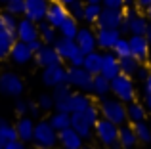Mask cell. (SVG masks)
Masks as SVG:
<instances>
[{
  "label": "cell",
  "mask_w": 151,
  "mask_h": 149,
  "mask_svg": "<svg viewBox=\"0 0 151 149\" xmlns=\"http://www.w3.org/2000/svg\"><path fill=\"white\" fill-rule=\"evenodd\" d=\"M147 27H149V23L145 21V17L132 14V17H130V33L132 34H145Z\"/></svg>",
  "instance_id": "34"
},
{
  "label": "cell",
  "mask_w": 151,
  "mask_h": 149,
  "mask_svg": "<svg viewBox=\"0 0 151 149\" xmlns=\"http://www.w3.org/2000/svg\"><path fill=\"white\" fill-rule=\"evenodd\" d=\"M101 74L107 77L109 80H113L117 74H121V59L119 56L111 50L103 56V63H101Z\"/></svg>",
  "instance_id": "16"
},
{
  "label": "cell",
  "mask_w": 151,
  "mask_h": 149,
  "mask_svg": "<svg viewBox=\"0 0 151 149\" xmlns=\"http://www.w3.org/2000/svg\"><path fill=\"white\" fill-rule=\"evenodd\" d=\"M6 10L14 15H21L25 14V0H8L6 2Z\"/></svg>",
  "instance_id": "39"
},
{
  "label": "cell",
  "mask_w": 151,
  "mask_h": 149,
  "mask_svg": "<svg viewBox=\"0 0 151 149\" xmlns=\"http://www.w3.org/2000/svg\"><path fill=\"white\" fill-rule=\"evenodd\" d=\"M122 8H105L103 6L101 14H100V19H98V27H113V29H119L122 23Z\"/></svg>",
  "instance_id": "9"
},
{
  "label": "cell",
  "mask_w": 151,
  "mask_h": 149,
  "mask_svg": "<svg viewBox=\"0 0 151 149\" xmlns=\"http://www.w3.org/2000/svg\"><path fill=\"white\" fill-rule=\"evenodd\" d=\"M111 92L115 94V97L122 100L124 103L134 101V97H136V90H134L132 78H130L128 74H124V73L117 74V77L111 80Z\"/></svg>",
  "instance_id": "4"
},
{
  "label": "cell",
  "mask_w": 151,
  "mask_h": 149,
  "mask_svg": "<svg viewBox=\"0 0 151 149\" xmlns=\"http://www.w3.org/2000/svg\"><path fill=\"white\" fill-rule=\"evenodd\" d=\"M144 88H145V96H151V74L144 78Z\"/></svg>",
  "instance_id": "47"
},
{
  "label": "cell",
  "mask_w": 151,
  "mask_h": 149,
  "mask_svg": "<svg viewBox=\"0 0 151 149\" xmlns=\"http://www.w3.org/2000/svg\"><path fill=\"white\" fill-rule=\"evenodd\" d=\"M58 31H59V34H61V37H65V38H75V37H77V33H78L77 19H75L73 15H69V17H67L65 21L58 27Z\"/></svg>",
  "instance_id": "30"
},
{
  "label": "cell",
  "mask_w": 151,
  "mask_h": 149,
  "mask_svg": "<svg viewBox=\"0 0 151 149\" xmlns=\"http://www.w3.org/2000/svg\"><path fill=\"white\" fill-rule=\"evenodd\" d=\"M145 109L147 113H151V96H145Z\"/></svg>",
  "instance_id": "50"
},
{
  "label": "cell",
  "mask_w": 151,
  "mask_h": 149,
  "mask_svg": "<svg viewBox=\"0 0 151 149\" xmlns=\"http://www.w3.org/2000/svg\"><path fill=\"white\" fill-rule=\"evenodd\" d=\"M58 2H61V4H65V6H69V4H73L75 0H58Z\"/></svg>",
  "instance_id": "52"
},
{
  "label": "cell",
  "mask_w": 151,
  "mask_h": 149,
  "mask_svg": "<svg viewBox=\"0 0 151 149\" xmlns=\"http://www.w3.org/2000/svg\"><path fill=\"white\" fill-rule=\"evenodd\" d=\"M23 145H25V142H23V140H19V138H15V140L6 142L4 149H23Z\"/></svg>",
  "instance_id": "43"
},
{
  "label": "cell",
  "mask_w": 151,
  "mask_h": 149,
  "mask_svg": "<svg viewBox=\"0 0 151 149\" xmlns=\"http://www.w3.org/2000/svg\"><path fill=\"white\" fill-rule=\"evenodd\" d=\"M8 2V0H0V4H6Z\"/></svg>",
  "instance_id": "55"
},
{
  "label": "cell",
  "mask_w": 151,
  "mask_h": 149,
  "mask_svg": "<svg viewBox=\"0 0 151 149\" xmlns=\"http://www.w3.org/2000/svg\"><path fill=\"white\" fill-rule=\"evenodd\" d=\"M15 37L17 40H23V42H31L35 38H40V33H38V25L35 21H31L29 17L21 19L17 23V31H15Z\"/></svg>",
  "instance_id": "14"
},
{
  "label": "cell",
  "mask_w": 151,
  "mask_h": 149,
  "mask_svg": "<svg viewBox=\"0 0 151 149\" xmlns=\"http://www.w3.org/2000/svg\"><path fill=\"white\" fill-rule=\"evenodd\" d=\"M42 82H44L46 86H58V84H61V82H67V69H63L61 63L44 67Z\"/></svg>",
  "instance_id": "13"
},
{
  "label": "cell",
  "mask_w": 151,
  "mask_h": 149,
  "mask_svg": "<svg viewBox=\"0 0 151 149\" xmlns=\"http://www.w3.org/2000/svg\"><path fill=\"white\" fill-rule=\"evenodd\" d=\"M75 40H77V46L82 50L84 54H90L96 50L98 46V38H96V33H92V29H86V27H82V29H78L77 37H75Z\"/></svg>",
  "instance_id": "15"
},
{
  "label": "cell",
  "mask_w": 151,
  "mask_h": 149,
  "mask_svg": "<svg viewBox=\"0 0 151 149\" xmlns=\"http://www.w3.org/2000/svg\"><path fill=\"white\" fill-rule=\"evenodd\" d=\"M69 17V8L65 6V4L58 2V0H54V2H50L48 6V11H46V21L52 23V25L58 29L59 25H61L65 19Z\"/></svg>",
  "instance_id": "11"
},
{
  "label": "cell",
  "mask_w": 151,
  "mask_h": 149,
  "mask_svg": "<svg viewBox=\"0 0 151 149\" xmlns=\"http://www.w3.org/2000/svg\"><path fill=\"white\" fill-rule=\"evenodd\" d=\"M38 33H40L42 42H46V44H54V42L58 40L55 27L52 25V23H48V21H40L38 23Z\"/></svg>",
  "instance_id": "29"
},
{
  "label": "cell",
  "mask_w": 151,
  "mask_h": 149,
  "mask_svg": "<svg viewBox=\"0 0 151 149\" xmlns=\"http://www.w3.org/2000/svg\"><path fill=\"white\" fill-rule=\"evenodd\" d=\"M145 11H147V17L151 19V6H149V8H145Z\"/></svg>",
  "instance_id": "54"
},
{
  "label": "cell",
  "mask_w": 151,
  "mask_h": 149,
  "mask_svg": "<svg viewBox=\"0 0 151 149\" xmlns=\"http://www.w3.org/2000/svg\"><path fill=\"white\" fill-rule=\"evenodd\" d=\"M100 113H101V117L117 122L119 126L124 120H128V117H126V105L119 97H105L103 96V100L100 101Z\"/></svg>",
  "instance_id": "2"
},
{
  "label": "cell",
  "mask_w": 151,
  "mask_h": 149,
  "mask_svg": "<svg viewBox=\"0 0 151 149\" xmlns=\"http://www.w3.org/2000/svg\"><path fill=\"white\" fill-rule=\"evenodd\" d=\"M81 113L86 117V120H88L92 126L98 122V120H100V115H101V113H100V107H96V105H92V103H90L84 111H81Z\"/></svg>",
  "instance_id": "38"
},
{
  "label": "cell",
  "mask_w": 151,
  "mask_h": 149,
  "mask_svg": "<svg viewBox=\"0 0 151 149\" xmlns=\"http://www.w3.org/2000/svg\"><path fill=\"white\" fill-rule=\"evenodd\" d=\"M38 105H40L42 111H50V109H54L55 107L54 96H50V94H42V96L38 97Z\"/></svg>",
  "instance_id": "41"
},
{
  "label": "cell",
  "mask_w": 151,
  "mask_h": 149,
  "mask_svg": "<svg viewBox=\"0 0 151 149\" xmlns=\"http://www.w3.org/2000/svg\"><path fill=\"white\" fill-rule=\"evenodd\" d=\"M58 140H59L58 130L52 126L50 120H40V122L35 124V136H33V142L37 143L38 147H54Z\"/></svg>",
  "instance_id": "5"
},
{
  "label": "cell",
  "mask_w": 151,
  "mask_h": 149,
  "mask_svg": "<svg viewBox=\"0 0 151 149\" xmlns=\"http://www.w3.org/2000/svg\"><path fill=\"white\" fill-rule=\"evenodd\" d=\"M71 126H73L82 138H90V134H92V124H90L88 120H86V117L78 111L71 113Z\"/></svg>",
  "instance_id": "21"
},
{
  "label": "cell",
  "mask_w": 151,
  "mask_h": 149,
  "mask_svg": "<svg viewBox=\"0 0 151 149\" xmlns=\"http://www.w3.org/2000/svg\"><path fill=\"white\" fill-rule=\"evenodd\" d=\"M15 130H17L19 140H23V142H31L33 136H35V122H33V119H29V117L23 115L21 119L17 120V124H15Z\"/></svg>",
  "instance_id": "20"
},
{
  "label": "cell",
  "mask_w": 151,
  "mask_h": 149,
  "mask_svg": "<svg viewBox=\"0 0 151 149\" xmlns=\"http://www.w3.org/2000/svg\"><path fill=\"white\" fill-rule=\"evenodd\" d=\"M0 94L8 97H19L23 94V80L15 73L0 74Z\"/></svg>",
  "instance_id": "7"
},
{
  "label": "cell",
  "mask_w": 151,
  "mask_h": 149,
  "mask_svg": "<svg viewBox=\"0 0 151 149\" xmlns=\"http://www.w3.org/2000/svg\"><path fill=\"white\" fill-rule=\"evenodd\" d=\"M27 111H29V103H27V101H23V100L15 101V113H17L19 117H23Z\"/></svg>",
  "instance_id": "42"
},
{
  "label": "cell",
  "mask_w": 151,
  "mask_h": 149,
  "mask_svg": "<svg viewBox=\"0 0 151 149\" xmlns=\"http://www.w3.org/2000/svg\"><path fill=\"white\" fill-rule=\"evenodd\" d=\"M113 52L117 54L119 57H124V56H130V40L124 37H121L117 40V44L113 46Z\"/></svg>",
  "instance_id": "37"
},
{
  "label": "cell",
  "mask_w": 151,
  "mask_h": 149,
  "mask_svg": "<svg viewBox=\"0 0 151 149\" xmlns=\"http://www.w3.org/2000/svg\"><path fill=\"white\" fill-rule=\"evenodd\" d=\"M107 92H111V80L107 77H103L101 73L94 74L92 78V94H96V96H107Z\"/></svg>",
  "instance_id": "24"
},
{
  "label": "cell",
  "mask_w": 151,
  "mask_h": 149,
  "mask_svg": "<svg viewBox=\"0 0 151 149\" xmlns=\"http://www.w3.org/2000/svg\"><path fill=\"white\" fill-rule=\"evenodd\" d=\"M40 105L38 103H29V113H31V117H33V119H37L38 115H40Z\"/></svg>",
  "instance_id": "46"
},
{
  "label": "cell",
  "mask_w": 151,
  "mask_h": 149,
  "mask_svg": "<svg viewBox=\"0 0 151 149\" xmlns=\"http://www.w3.org/2000/svg\"><path fill=\"white\" fill-rule=\"evenodd\" d=\"M35 61L40 67H50V65L61 63V56L58 54V50L54 46H42L37 54H35Z\"/></svg>",
  "instance_id": "17"
},
{
  "label": "cell",
  "mask_w": 151,
  "mask_h": 149,
  "mask_svg": "<svg viewBox=\"0 0 151 149\" xmlns=\"http://www.w3.org/2000/svg\"><path fill=\"white\" fill-rule=\"evenodd\" d=\"M90 103H92V101L88 100V96H84V94H73V96H71V113L84 111Z\"/></svg>",
  "instance_id": "35"
},
{
  "label": "cell",
  "mask_w": 151,
  "mask_h": 149,
  "mask_svg": "<svg viewBox=\"0 0 151 149\" xmlns=\"http://www.w3.org/2000/svg\"><path fill=\"white\" fill-rule=\"evenodd\" d=\"M67 8H69V15H73L77 21H78V19H84V4H82V2L75 0V2L69 4Z\"/></svg>",
  "instance_id": "40"
},
{
  "label": "cell",
  "mask_w": 151,
  "mask_h": 149,
  "mask_svg": "<svg viewBox=\"0 0 151 149\" xmlns=\"http://www.w3.org/2000/svg\"><path fill=\"white\" fill-rule=\"evenodd\" d=\"M128 40H130V54L134 57L142 61L149 56V40L144 34H132V38H128Z\"/></svg>",
  "instance_id": "18"
},
{
  "label": "cell",
  "mask_w": 151,
  "mask_h": 149,
  "mask_svg": "<svg viewBox=\"0 0 151 149\" xmlns=\"http://www.w3.org/2000/svg\"><path fill=\"white\" fill-rule=\"evenodd\" d=\"M50 122L55 130H63V128H69L71 126V113H65V111H58L50 117Z\"/></svg>",
  "instance_id": "31"
},
{
  "label": "cell",
  "mask_w": 151,
  "mask_h": 149,
  "mask_svg": "<svg viewBox=\"0 0 151 149\" xmlns=\"http://www.w3.org/2000/svg\"><path fill=\"white\" fill-rule=\"evenodd\" d=\"M134 132H136V136H138V142H144V143L151 142V126L145 120L134 122Z\"/></svg>",
  "instance_id": "33"
},
{
  "label": "cell",
  "mask_w": 151,
  "mask_h": 149,
  "mask_svg": "<svg viewBox=\"0 0 151 149\" xmlns=\"http://www.w3.org/2000/svg\"><path fill=\"white\" fill-rule=\"evenodd\" d=\"M119 124L113 122V120L101 117L96 124H94V132H96L98 140L103 143V145H113V147H119L121 142H119Z\"/></svg>",
  "instance_id": "3"
},
{
  "label": "cell",
  "mask_w": 151,
  "mask_h": 149,
  "mask_svg": "<svg viewBox=\"0 0 151 149\" xmlns=\"http://www.w3.org/2000/svg\"><path fill=\"white\" fill-rule=\"evenodd\" d=\"M126 117H128L130 122H138V120H145V117H147V109H145V105L142 103H136V101H128V105H126Z\"/></svg>",
  "instance_id": "23"
},
{
  "label": "cell",
  "mask_w": 151,
  "mask_h": 149,
  "mask_svg": "<svg viewBox=\"0 0 151 149\" xmlns=\"http://www.w3.org/2000/svg\"><path fill=\"white\" fill-rule=\"evenodd\" d=\"M17 15H14V14H10V11H4V14H0V29L2 31H8V33H14L15 34V31H17Z\"/></svg>",
  "instance_id": "32"
},
{
  "label": "cell",
  "mask_w": 151,
  "mask_h": 149,
  "mask_svg": "<svg viewBox=\"0 0 151 149\" xmlns=\"http://www.w3.org/2000/svg\"><path fill=\"white\" fill-rule=\"evenodd\" d=\"M48 6H50L48 0H25V17H29L35 23L44 21Z\"/></svg>",
  "instance_id": "8"
},
{
  "label": "cell",
  "mask_w": 151,
  "mask_h": 149,
  "mask_svg": "<svg viewBox=\"0 0 151 149\" xmlns=\"http://www.w3.org/2000/svg\"><path fill=\"white\" fill-rule=\"evenodd\" d=\"M101 63H103V56L94 50V52H90V54L84 56V63H82V67H84L88 73L98 74V73H101Z\"/></svg>",
  "instance_id": "22"
},
{
  "label": "cell",
  "mask_w": 151,
  "mask_h": 149,
  "mask_svg": "<svg viewBox=\"0 0 151 149\" xmlns=\"http://www.w3.org/2000/svg\"><path fill=\"white\" fill-rule=\"evenodd\" d=\"M54 48L58 50L61 59H67L71 65H82L84 63L86 54L77 46V40H75V38H65V37L58 38V40L54 42Z\"/></svg>",
  "instance_id": "1"
},
{
  "label": "cell",
  "mask_w": 151,
  "mask_h": 149,
  "mask_svg": "<svg viewBox=\"0 0 151 149\" xmlns=\"http://www.w3.org/2000/svg\"><path fill=\"white\" fill-rule=\"evenodd\" d=\"M10 57H12V61H14V63L23 65V63H27V61L33 59V57H35V52L31 50L29 42L15 40L14 46H12V50H10Z\"/></svg>",
  "instance_id": "10"
},
{
  "label": "cell",
  "mask_w": 151,
  "mask_h": 149,
  "mask_svg": "<svg viewBox=\"0 0 151 149\" xmlns=\"http://www.w3.org/2000/svg\"><path fill=\"white\" fill-rule=\"evenodd\" d=\"M58 136H59V142H61V145L65 147V149H78V147L82 145V140H84L73 126L59 130Z\"/></svg>",
  "instance_id": "19"
},
{
  "label": "cell",
  "mask_w": 151,
  "mask_h": 149,
  "mask_svg": "<svg viewBox=\"0 0 151 149\" xmlns=\"http://www.w3.org/2000/svg\"><path fill=\"white\" fill-rule=\"evenodd\" d=\"M144 37H145V38H147V40L151 42V25L147 27V31H145V34H144Z\"/></svg>",
  "instance_id": "51"
},
{
  "label": "cell",
  "mask_w": 151,
  "mask_h": 149,
  "mask_svg": "<svg viewBox=\"0 0 151 149\" xmlns=\"http://www.w3.org/2000/svg\"><path fill=\"white\" fill-rule=\"evenodd\" d=\"M101 4L105 8H122L124 6V0H101Z\"/></svg>",
  "instance_id": "44"
},
{
  "label": "cell",
  "mask_w": 151,
  "mask_h": 149,
  "mask_svg": "<svg viewBox=\"0 0 151 149\" xmlns=\"http://www.w3.org/2000/svg\"><path fill=\"white\" fill-rule=\"evenodd\" d=\"M119 59H121V73L128 74V77H132V74L138 73V69H140V59H138V57H134L132 54H130V56L119 57Z\"/></svg>",
  "instance_id": "28"
},
{
  "label": "cell",
  "mask_w": 151,
  "mask_h": 149,
  "mask_svg": "<svg viewBox=\"0 0 151 149\" xmlns=\"http://www.w3.org/2000/svg\"><path fill=\"white\" fill-rule=\"evenodd\" d=\"M119 142H121L122 147H132L134 143L138 142V136H136V132H134V126L121 124V128H119Z\"/></svg>",
  "instance_id": "26"
},
{
  "label": "cell",
  "mask_w": 151,
  "mask_h": 149,
  "mask_svg": "<svg viewBox=\"0 0 151 149\" xmlns=\"http://www.w3.org/2000/svg\"><path fill=\"white\" fill-rule=\"evenodd\" d=\"M15 38L17 37H15L14 33H8V31L0 29V59L10 56V50H12V46H14Z\"/></svg>",
  "instance_id": "27"
},
{
  "label": "cell",
  "mask_w": 151,
  "mask_h": 149,
  "mask_svg": "<svg viewBox=\"0 0 151 149\" xmlns=\"http://www.w3.org/2000/svg\"><path fill=\"white\" fill-rule=\"evenodd\" d=\"M98 46L103 50H113V46L117 44V40L121 38V31L113 29V27H98Z\"/></svg>",
  "instance_id": "12"
},
{
  "label": "cell",
  "mask_w": 151,
  "mask_h": 149,
  "mask_svg": "<svg viewBox=\"0 0 151 149\" xmlns=\"http://www.w3.org/2000/svg\"><path fill=\"white\" fill-rule=\"evenodd\" d=\"M136 4H138L140 8H144V10H145V8L151 6V0H136Z\"/></svg>",
  "instance_id": "48"
},
{
  "label": "cell",
  "mask_w": 151,
  "mask_h": 149,
  "mask_svg": "<svg viewBox=\"0 0 151 149\" xmlns=\"http://www.w3.org/2000/svg\"><path fill=\"white\" fill-rule=\"evenodd\" d=\"M136 74H138L140 78H145V77H147V69H142V67H140V69H138V73H136Z\"/></svg>",
  "instance_id": "49"
},
{
  "label": "cell",
  "mask_w": 151,
  "mask_h": 149,
  "mask_svg": "<svg viewBox=\"0 0 151 149\" xmlns=\"http://www.w3.org/2000/svg\"><path fill=\"white\" fill-rule=\"evenodd\" d=\"M101 10H103L101 4H90V2H86V6H84V19L88 23H98Z\"/></svg>",
  "instance_id": "36"
},
{
  "label": "cell",
  "mask_w": 151,
  "mask_h": 149,
  "mask_svg": "<svg viewBox=\"0 0 151 149\" xmlns=\"http://www.w3.org/2000/svg\"><path fill=\"white\" fill-rule=\"evenodd\" d=\"M92 78L94 74L88 73L82 65H71V69H67V82L84 92H92Z\"/></svg>",
  "instance_id": "6"
},
{
  "label": "cell",
  "mask_w": 151,
  "mask_h": 149,
  "mask_svg": "<svg viewBox=\"0 0 151 149\" xmlns=\"http://www.w3.org/2000/svg\"><path fill=\"white\" fill-rule=\"evenodd\" d=\"M86 2H90V4H101V0H86Z\"/></svg>",
  "instance_id": "53"
},
{
  "label": "cell",
  "mask_w": 151,
  "mask_h": 149,
  "mask_svg": "<svg viewBox=\"0 0 151 149\" xmlns=\"http://www.w3.org/2000/svg\"><path fill=\"white\" fill-rule=\"evenodd\" d=\"M19 138L17 136V130H15V126H12L10 122H8L4 117H0V149H4L6 145V142H10V140H15Z\"/></svg>",
  "instance_id": "25"
},
{
  "label": "cell",
  "mask_w": 151,
  "mask_h": 149,
  "mask_svg": "<svg viewBox=\"0 0 151 149\" xmlns=\"http://www.w3.org/2000/svg\"><path fill=\"white\" fill-rule=\"evenodd\" d=\"M29 46H31V50H33V52L37 54L38 50H40L42 46H44V42H42V38H35V40H31V42H29Z\"/></svg>",
  "instance_id": "45"
}]
</instances>
